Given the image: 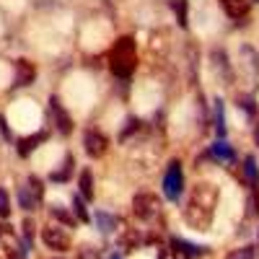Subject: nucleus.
<instances>
[{
	"label": "nucleus",
	"instance_id": "nucleus-1",
	"mask_svg": "<svg viewBox=\"0 0 259 259\" xmlns=\"http://www.w3.org/2000/svg\"><path fill=\"white\" fill-rule=\"evenodd\" d=\"M218 187L215 184H197L189 194V202L184 207V221L197 228V231H207L210 223H212V215H215V207H218Z\"/></svg>",
	"mask_w": 259,
	"mask_h": 259
},
{
	"label": "nucleus",
	"instance_id": "nucleus-2",
	"mask_svg": "<svg viewBox=\"0 0 259 259\" xmlns=\"http://www.w3.org/2000/svg\"><path fill=\"white\" fill-rule=\"evenodd\" d=\"M138 65V55H135V41L130 36H119L117 45L112 47L109 52V70L117 75V78H127L133 75Z\"/></svg>",
	"mask_w": 259,
	"mask_h": 259
},
{
	"label": "nucleus",
	"instance_id": "nucleus-3",
	"mask_svg": "<svg viewBox=\"0 0 259 259\" xmlns=\"http://www.w3.org/2000/svg\"><path fill=\"white\" fill-rule=\"evenodd\" d=\"M163 192L168 200H179L182 192H184V171L179 161H171L166 168V177H163Z\"/></svg>",
	"mask_w": 259,
	"mask_h": 259
},
{
	"label": "nucleus",
	"instance_id": "nucleus-4",
	"mask_svg": "<svg viewBox=\"0 0 259 259\" xmlns=\"http://www.w3.org/2000/svg\"><path fill=\"white\" fill-rule=\"evenodd\" d=\"M133 210L140 221H150V218H156V212H158V197L153 192H138L135 194V200H133Z\"/></svg>",
	"mask_w": 259,
	"mask_h": 259
},
{
	"label": "nucleus",
	"instance_id": "nucleus-5",
	"mask_svg": "<svg viewBox=\"0 0 259 259\" xmlns=\"http://www.w3.org/2000/svg\"><path fill=\"white\" fill-rule=\"evenodd\" d=\"M41 241H45L47 249H55V251H68L70 249V236L60 226H45L41 228Z\"/></svg>",
	"mask_w": 259,
	"mask_h": 259
},
{
	"label": "nucleus",
	"instance_id": "nucleus-6",
	"mask_svg": "<svg viewBox=\"0 0 259 259\" xmlns=\"http://www.w3.org/2000/svg\"><path fill=\"white\" fill-rule=\"evenodd\" d=\"M83 148L91 158H101L106 150H109V138L99 130H85L83 133Z\"/></svg>",
	"mask_w": 259,
	"mask_h": 259
},
{
	"label": "nucleus",
	"instance_id": "nucleus-7",
	"mask_svg": "<svg viewBox=\"0 0 259 259\" xmlns=\"http://www.w3.org/2000/svg\"><path fill=\"white\" fill-rule=\"evenodd\" d=\"M36 78V70L29 60H18L16 62V85H31Z\"/></svg>",
	"mask_w": 259,
	"mask_h": 259
},
{
	"label": "nucleus",
	"instance_id": "nucleus-8",
	"mask_svg": "<svg viewBox=\"0 0 259 259\" xmlns=\"http://www.w3.org/2000/svg\"><path fill=\"white\" fill-rule=\"evenodd\" d=\"M52 117H55V124H57V130H60L62 135L73 133V119H70V114H65V112L60 109L57 99H52Z\"/></svg>",
	"mask_w": 259,
	"mask_h": 259
},
{
	"label": "nucleus",
	"instance_id": "nucleus-9",
	"mask_svg": "<svg viewBox=\"0 0 259 259\" xmlns=\"http://www.w3.org/2000/svg\"><path fill=\"white\" fill-rule=\"evenodd\" d=\"M221 6L231 18H246L249 13V0H221Z\"/></svg>",
	"mask_w": 259,
	"mask_h": 259
},
{
	"label": "nucleus",
	"instance_id": "nucleus-10",
	"mask_svg": "<svg viewBox=\"0 0 259 259\" xmlns=\"http://www.w3.org/2000/svg\"><path fill=\"white\" fill-rule=\"evenodd\" d=\"M45 140H47V133H36L31 138H24V140L18 143V156H31L34 150H36V145L45 143Z\"/></svg>",
	"mask_w": 259,
	"mask_h": 259
},
{
	"label": "nucleus",
	"instance_id": "nucleus-11",
	"mask_svg": "<svg viewBox=\"0 0 259 259\" xmlns=\"http://www.w3.org/2000/svg\"><path fill=\"white\" fill-rule=\"evenodd\" d=\"M78 187H80V194H83L85 200H94V174H91V168H83L80 171Z\"/></svg>",
	"mask_w": 259,
	"mask_h": 259
},
{
	"label": "nucleus",
	"instance_id": "nucleus-12",
	"mask_svg": "<svg viewBox=\"0 0 259 259\" xmlns=\"http://www.w3.org/2000/svg\"><path fill=\"white\" fill-rule=\"evenodd\" d=\"M18 202H21V207H24V210H36L39 200H36V194L31 192V187H29V184L18 189Z\"/></svg>",
	"mask_w": 259,
	"mask_h": 259
},
{
	"label": "nucleus",
	"instance_id": "nucleus-13",
	"mask_svg": "<svg viewBox=\"0 0 259 259\" xmlns=\"http://www.w3.org/2000/svg\"><path fill=\"white\" fill-rule=\"evenodd\" d=\"M244 174L249 179L251 187H259V166H256V158L254 156H246L244 158Z\"/></svg>",
	"mask_w": 259,
	"mask_h": 259
},
{
	"label": "nucleus",
	"instance_id": "nucleus-14",
	"mask_svg": "<svg viewBox=\"0 0 259 259\" xmlns=\"http://www.w3.org/2000/svg\"><path fill=\"white\" fill-rule=\"evenodd\" d=\"M210 153H212V158H218V161H233L236 158V153H233V148L228 145V143H215L212 148H210Z\"/></svg>",
	"mask_w": 259,
	"mask_h": 259
},
{
	"label": "nucleus",
	"instance_id": "nucleus-15",
	"mask_svg": "<svg viewBox=\"0 0 259 259\" xmlns=\"http://www.w3.org/2000/svg\"><path fill=\"white\" fill-rule=\"evenodd\" d=\"M241 57H246V68L251 70V78H256L259 75V55H256V50H251L249 45H244L241 47Z\"/></svg>",
	"mask_w": 259,
	"mask_h": 259
},
{
	"label": "nucleus",
	"instance_id": "nucleus-16",
	"mask_svg": "<svg viewBox=\"0 0 259 259\" xmlns=\"http://www.w3.org/2000/svg\"><path fill=\"white\" fill-rule=\"evenodd\" d=\"M96 223H99V231H104V233H112L114 228H117V218L112 212H96Z\"/></svg>",
	"mask_w": 259,
	"mask_h": 259
},
{
	"label": "nucleus",
	"instance_id": "nucleus-17",
	"mask_svg": "<svg viewBox=\"0 0 259 259\" xmlns=\"http://www.w3.org/2000/svg\"><path fill=\"white\" fill-rule=\"evenodd\" d=\"M168 6L174 8V13L179 18V26L187 29V0H168Z\"/></svg>",
	"mask_w": 259,
	"mask_h": 259
},
{
	"label": "nucleus",
	"instance_id": "nucleus-18",
	"mask_svg": "<svg viewBox=\"0 0 259 259\" xmlns=\"http://www.w3.org/2000/svg\"><path fill=\"white\" fill-rule=\"evenodd\" d=\"M215 130H218L221 138L226 135V114H223V101L221 99L215 101Z\"/></svg>",
	"mask_w": 259,
	"mask_h": 259
},
{
	"label": "nucleus",
	"instance_id": "nucleus-19",
	"mask_svg": "<svg viewBox=\"0 0 259 259\" xmlns=\"http://www.w3.org/2000/svg\"><path fill=\"white\" fill-rule=\"evenodd\" d=\"M70 171H73V156H68V158H65V163H62V171L52 174V179H55V182H65V179L70 177Z\"/></svg>",
	"mask_w": 259,
	"mask_h": 259
},
{
	"label": "nucleus",
	"instance_id": "nucleus-20",
	"mask_svg": "<svg viewBox=\"0 0 259 259\" xmlns=\"http://www.w3.org/2000/svg\"><path fill=\"white\" fill-rule=\"evenodd\" d=\"M138 127H140V122H138L135 117H133V119H127V122H124V127H122V133H119V140L124 143V140H127L130 135H133V133H135V130H138Z\"/></svg>",
	"mask_w": 259,
	"mask_h": 259
},
{
	"label": "nucleus",
	"instance_id": "nucleus-21",
	"mask_svg": "<svg viewBox=\"0 0 259 259\" xmlns=\"http://www.w3.org/2000/svg\"><path fill=\"white\" fill-rule=\"evenodd\" d=\"M11 215V197L6 189H0V218H8Z\"/></svg>",
	"mask_w": 259,
	"mask_h": 259
},
{
	"label": "nucleus",
	"instance_id": "nucleus-22",
	"mask_svg": "<svg viewBox=\"0 0 259 259\" xmlns=\"http://www.w3.org/2000/svg\"><path fill=\"white\" fill-rule=\"evenodd\" d=\"M228 259H254V246H241L228 254Z\"/></svg>",
	"mask_w": 259,
	"mask_h": 259
},
{
	"label": "nucleus",
	"instance_id": "nucleus-23",
	"mask_svg": "<svg viewBox=\"0 0 259 259\" xmlns=\"http://www.w3.org/2000/svg\"><path fill=\"white\" fill-rule=\"evenodd\" d=\"M73 207H75L78 221H89V210H85V205H83V197H75L73 200Z\"/></svg>",
	"mask_w": 259,
	"mask_h": 259
},
{
	"label": "nucleus",
	"instance_id": "nucleus-24",
	"mask_svg": "<svg viewBox=\"0 0 259 259\" xmlns=\"http://www.w3.org/2000/svg\"><path fill=\"white\" fill-rule=\"evenodd\" d=\"M138 239H140V236L133 231V228H130L124 236H122V246H127V249H135V244H138Z\"/></svg>",
	"mask_w": 259,
	"mask_h": 259
},
{
	"label": "nucleus",
	"instance_id": "nucleus-25",
	"mask_svg": "<svg viewBox=\"0 0 259 259\" xmlns=\"http://www.w3.org/2000/svg\"><path fill=\"white\" fill-rule=\"evenodd\" d=\"M26 184H29V187H31V192H34V194H36V200H39V202H41V194H45V189H41V182H39V179H36V177H31V179H29V182H26Z\"/></svg>",
	"mask_w": 259,
	"mask_h": 259
},
{
	"label": "nucleus",
	"instance_id": "nucleus-26",
	"mask_svg": "<svg viewBox=\"0 0 259 259\" xmlns=\"http://www.w3.org/2000/svg\"><path fill=\"white\" fill-rule=\"evenodd\" d=\"M239 104H241V109H244L246 114H254V112H256V106H254V99H251V96H244Z\"/></svg>",
	"mask_w": 259,
	"mask_h": 259
},
{
	"label": "nucleus",
	"instance_id": "nucleus-27",
	"mask_svg": "<svg viewBox=\"0 0 259 259\" xmlns=\"http://www.w3.org/2000/svg\"><path fill=\"white\" fill-rule=\"evenodd\" d=\"M52 215H55V218H60L62 223H68V226H73V223H75V221L70 218V215H68V212H62V210H57V207L52 210Z\"/></svg>",
	"mask_w": 259,
	"mask_h": 259
},
{
	"label": "nucleus",
	"instance_id": "nucleus-28",
	"mask_svg": "<svg viewBox=\"0 0 259 259\" xmlns=\"http://www.w3.org/2000/svg\"><path fill=\"white\" fill-rule=\"evenodd\" d=\"M80 259H101V256H99L96 251H83V254H80Z\"/></svg>",
	"mask_w": 259,
	"mask_h": 259
},
{
	"label": "nucleus",
	"instance_id": "nucleus-29",
	"mask_svg": "<svg viewBox=\"0 0 259 259\" xmlns=\"http://www.w3.org/2000/svg\"><path fill=\"white\" fill-rule=\"evenodd\" d=\"M0 133H3V135H11V133H8V124H6L3 117H0Z\"/></svg>",
	"mask_w": 259,
	"mask_h": 259
},
{
	"label": "nucleus",
	"instance_id": "nucleus-30",
	"mask_svg": "<svg viewBox=\"0 0 259 259\" xmlns=\"http://www.w3.org/2000/svg\"><path fill=\"white\" fill-rule=\"evenodd\" d=\"M254 138H256V145H259V124H256V135Z\"/></svg>",
	"mask_w": 259,
	"mask_h": 259
},
{
	"label": "nucleus",
	"instance_id": "nucleus-31",
	"mask_svg": "<svg viewBox=\"0 0 259 259\" xmlns=\"http://www.w3.org/2000/svg\"><path fill=\"white\" fill-rule=\"evenodd\" d=\"M112 259H119V254H112Z\"/></svg>",
	"mask_w": 259,
	"mask_h": 259
},
{
	"label": "nucleus",
	"instance_id": "nucleus-32",
	"mask_svg": "<svg viewBox=\"0 0 259 259\" xmlns=\"http://www.w3.org/2000/svg\"><path fill=\"white\" fill-rule=\"evenodd\" d=\"M254 3H259V0H254Z\"/></svg>",
	"mask_w": 259,
	"mask_h": 259
}]
</instances>
